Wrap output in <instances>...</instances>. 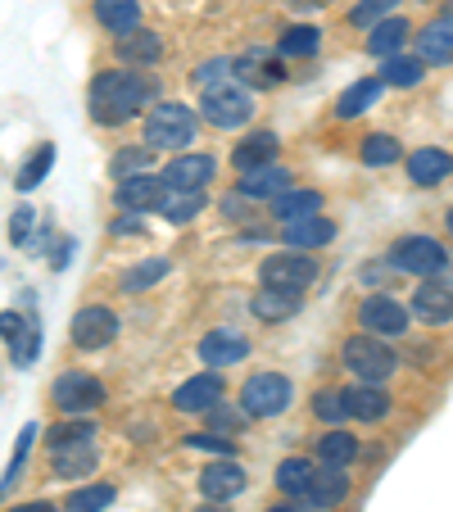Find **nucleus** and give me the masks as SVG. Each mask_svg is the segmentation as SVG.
<instances>
[{
  "label": "nucleus",
  "mask_w": 453,
  "mask_h": 512,
  "mask_svg": "<svg viewBox=\"0 0 453 512\" xmlns=\"http://www.w3.org/2000/svg\"><path fill=\"white\" fill-rule=\"evenodd\" d=\"M250 309H254V318H259V322H281V318H290V313L299 309V295H286V290H268V286H263L259 295L250 300Z\"/></svg>",
  "instance_id": "obj_32"
},
{
  "label": "nucleus",
  "mask_w": 453,
  "mask_h": 512,
  "mask_svg": "<svg viewBox=\"0 0 453 512\" xmlns=\"http://www.w3.org/2000/svg\"><path fill=\"white\" fill-rule=\"evenodd\" d=\"M345 417H358V422H381V417L390 413V395L381 386H354V390H345Z\"/></svg>",
  "instance_id": "obj_23"
},
{
  "label": "nucleus",
  "mask_w": 453,
  "mask_h": 512,
  "mask_svg": "<svg viewBox=\"0 0 453 512\" xmlns=\"http://www.w3.org/2000/svg\"><path fill=\"white\" fill-rule=\"evenodd\" d=\"M195 512H227V508H218V503H209V508H195Z\"/></svg>",
  "instance_id": "obj_55"
},
{
  "label": "nucleus",
  "mask_w": 453,
  "mask_h": 512,
  "mask_svg": "<svg viewBox=\"0 0 453 512\" xmlns=\"http://www.w3.org/2000/svg\"><path fill=\"white\" fill-rule=\"evenodd\" d=\"M155 209L177 227L191 223V218H200L204 213V186H164V195H159Z\"/></svg>",
  "instance_id": "obj_19"
},
{
  "label": "nucleus",
  "mask_w": 453,
  "mask_h": 512,
  "mask_svg": "<svg viewBox=\"0 0 453 512\" xmlns=\"http://www.w3.org/2000/svg\"><path fill=\"white\" fill-rule=\"evenodd\" d=\"M96 440L91 435H73V440H55L50 445V472L64 476V481H78V476L96 472Z\"/></svg>",
  "instance_id": "obj_9"
},
{
  "label": "nucleus",
  "mask_w": 453,
  "mask_h": 512,
  "mask_svg": "<svg viewBox=\"0 0 453 512\" xmlns=\"http://www.w3.org/2000/svg\"><path fill=\"white\" fill-rule=\"evenodd\" d=\"M390 268L395 272H413V277H440L449 268V254L440 241L431 236H404L390 245Z\"/></svg>",
  "instance_id": "obj_6"
},
{
  "label": "nucleus",
  "mask_w": 453,
  "mask_h": 512,
  "mask_svg": "<svg viewBox=\"0 0 453 512\" xmlns=\"http://www.w3.org/2000/svg\"><path fill=\"white\" fill-rule=\"evenodd\" d=\"M200 118L209 127H222V132H236V127H245L254 118V100L245 87H236L232 78L218 82V87H209L200 96Z\"/></svg>",
  "instance_id": "obj_2"
},
{
  "label": "nucleus",
  "mask_w": 453,
  "mask_h": 512,
  "mask_svg": "<svg viewBox=\"0 0 453 512\" xmlns=\"http://www.w3.org/2000/svg\"><path fill=\"white\" fill-rule=\"evenodd\" d=\"M37 349H41V331L32 327V322H23L19 336H10V358H14V368H32V363H37Z\"/></svg>",
  "instance_id": "obj_40"
},
{
  "label": "nucleus",
  "mask_w": 453,
  "mask_h": 512,
  "mask_svg": "<svg viewBox=\"0 0 453 512\" xmlns=\"http://www.w3.org/2000/svg\"><path fill=\"white\" fill-rule=\"evenodd\" d=\"M250 485V476H245V467L236 463V458H218V463H209L200 472V494L209 503H227L236 499V494Z\"/></svg>",
  "instance_id": "obj_13"
},
{
  "label": "nucleus",
  "mask_w": 453,
  "mask_h": 512,
  "mask_svg": "<svg viewBox=\"0 0 453 512\" xmlns=\"http://www.w3.org/2000/svg\"><path fill=\"white\" fill-rule=\"evenodd\" d=\"M155 87L141 78V73H127V68H105L96 73L91 82V96H87V109L100 127H118L127 118H136L145 105H150Z\"/></svg>",
  "instance_id": "obj_1"
},
{
  "label": "nucleus",
  "mask_w": 453,
  "mask_h": 512,
  "mask_svg": "<svg viewBox=\"0 0 453 512\" xmlns=\"http://www.w3.org/2000/svg\"><path fill=\"white\" fill-rule=\"evenodd\" d=\"M268 512H299V508H286V503H281V508H268Z\"/></svg>",
  "instance_id": "obj_57"
},
{
  "label": "nucleus",
  "mask_w": 453,
  "mask_h": 512,
  "mask_svg": "<svg viewBox=\"0 0 453 512\" xmlns=\"http://www.w3.org/2000/svg\"><path fill=\"white\" fill-rule=\"evenodd\" d=\"M114 503V485H87V490H73L64 508L68 512H105Z\"/></svg>",
  "instance_id": "obj_39"
},
{
  "label": "nucleus",
  "mask_w": 453,
  "mask_h": 512,
  "mask_svg": "<svg viewBox=\"0 0 453 512\" xmlns=\"http://www.w3.org/2000/svg\"><path fill=\"white\" fill-rule=\"evenodd\" d=\"M399 155H404V150H399V141L395 136H367L363 141V164L367 168H390V164H399Z\"/></svg>",
  "instance_id": "obj_37"
},
{
  "label": "nucleus",
  "mask_w": 453,
  "mask_h": 512,
  "mask_svg": "<svg viewBox=\"0 0 453 512\" xmlns=\"http://www.w3.org/2000/svg\"><path fill=\"white\" fill-rule=\"evenodd\" d=\"M50 164H55V145H41L37 155H32L28 164L19 168L14 186H19V191H32V186H41V182H46V173H50Z\"/></svg>",
  "instance_id": "obj_38"
},
{
  "label": "nucleus",
  "mask_w": 453,
  "mask_h": 512,
  "mask_svg": "<svg viewBox=\"0 0 453 512\" xmlns=\"http://www.w3.org/2000/svg\"><path fill=\"white\" fill-rule=\"evenodd\" d=\"M395 5H399V0H363V5H354V14H349V19H354L358 28H372V23L390 19V14H395Z\"/></svg>",
  "instance_id": "obj_45"
},
{
  "label": "nucleus",
  "mask_w": 453,
  "mask_h": 512,
  "mask_svg": "<svg viewBox=\"0 0 453 512\" xmlns=\"http://www.w3.org/2000/svg\"><path fill=\"white\" fill-rule=\"evenodd\" d=\"M245 354H250V340L236 336V331H227V327L209 331V336L200 340V358L209 363V368H232V363H241Z\"/></svg>",
  "instance_id": "obj_18"
},
{
  "label": "nucleus",
  "mask_w": 453,
  "mask_h": 512,
  "mask_svg": "<svg viewBox=\"0 0 453 512\" xmlns=\"http://www.w3.org/2000/svg\"><path fill=\"white\" fill-rule=\"evenodd\" d=\"M313 413H318L322 422H345V399H340V390H322V395L313 399Z\"/></svg>",
  "instance_id": "obj_48"
},
{
  "label": "nucleus",
  "mask_w": 453,
  "mask_h": 512,
  "mask_svg": "<svg viewBox=\"0 0 453 512\" xmlns=\"http://www.w3.org/2000/svg\"><path fill=\"white\" fill-rule=\"evenodd\" d=\"M290 399H295V386H290V377H281V372H254L241 386L245 417H277L290 408Z\"/></svg>",
  "instance_id": "obj_5"
},
{
  "label": "nucleus",
  "mask_w": 453,
  "mask_h": 512,
  "mask_svg": "<svg viewBox=\"0 0 453 512\" xmlns=\"http://www.w3.org/2000/svg\"><path fill=\"white\" fill-rule=\"evenodd\" d=\"M232 78V59H209V64H200L195 68V87L200 91H209V87H218V82H227Z\"/></svg>",
  "instance_id": "obj_46"
},
{
  "label": "nucleus",
  "mask_w": 453,
  "mask_h": 512,
  "mask_svg": "<svg viewBox=\"0 0 453 512\" xmlns=\"http://www.w3.org/2000/svg\"><path fill=\"white\" fill-rule=\"evenodd\" d=\"M259 277L268 290H286V295H299L318 281V263L309 254H268L259 263Z\"/></svg>",
  "instance_id": "obj_7"
},
{
  "label": "nucleus",
  "mask_w": 453,
  "mask_h": 512,
  "mask_svg": "<svg viewBox=\"0 0 453 512\" xmlns=\"http://www.w3.org/2000/svg\"><path fill=\"white\" fill-rule=\"evenodd\" d=\"M222 395H227L222 381L213 377V372H204V377H191V381H182V386L173 390V408L177 413H209Z\"/></svg>",
  "instance_id": "obj_17"
},
{
  "label": "nucleus",
  "mask_w": 453,
  "mask_h": 512,
  "mask_svg": "<svg viewBox=\"0 0 453 512\" xmlns=\"http://www.w3.org/2000/svg\"><path fill=\"white\" fill-rule=\"evenodd\" d=\"M150 159H155V150H118L114 155V177L118 182H123V177H136V173H145V168H150Z\"/></svg>",
  "instance_id": "obj_43"
},
{
  "label": "nucleus",
  "mask_w": 453,
  "mask_h": 512,
  "mask_svg": "<svg viewBox=\"0 0 453 512\" xmlns=\"http://www.w3.org/2000/svg\"><path fill=\"white\" fill-rule=\"evenodd\" d=\"M32 218H37L32 209H19V213H14V223H10V241H14V245L32 236Z\"/></svg>",
  "instance_id": "obj_50"
},
{
  "label": "nucleus",
  "mask_w": 453,
  "mask_h": 512,
  "mask_svg": "<svg viewBox=\"0 0 453 512\" xmlns=\"http://www.w3.org/2000/svg\"><path fill=\"white\" fill-rule=\"evenodd\" d=\"M413 37V28H408L404 19H381V23H372V37H367V50H372L376 59H390V55H399L404 50V41Z\"/></svg>",
  "instance_id": "obj_28"
},
{
  "label": "nucleus",
  "mask_w": 453,
  "mask_h": 512,
  "mask_svg": "<svg viewBox=\"0 0 453 512\" xmlns=\"http://www.w3.org/2000/svg\"><path fill=\"white\" fill-rule=\"evenodd\" d=\"M381 78H367V82H354V87L345 91V96L336 100V118H358V114H367V109L381 100Z\"/></svg>",
  "instance_id": "obj_31"
},
{
  "label": "nucleus",
  "mask_w": 453,
  "mask_h": 512,
  "mask_svg": "<svg viewBox=\"0 0 453 512\" xmlns=\"http://www.w3.org/2000/svg\"><path fill=\"white\" fill-rule=\"evenodd\" d=\"M213 159L209 155H177L173 164L164 168V177L159 182L164 186H204V182H213Z\"/></svg>",
  "instance_id": "obj_26"
},
{
  "label": "nucleus",
  "mask_w": 453,
  "mask_h": 512,
  "mask_svg": "<svg viewBox=\"0 0 453 512\" xmlns=\"http://www.w3.org/2000/svg\"><path fill=\"white\" fill-rule=\"evenodd\" d=\"M23 322L28 318H19V313H0V336H19Z\"/></svg>",
  "instance_id": "obj_51"
},
{
  "label": "nucleus",
  "mask_w": 453,
  "mask_h": 512,
  "mask_svg": "<svg viewBox=\"0 0 453 512\" xmlns=\"http://www.w3.org/2000/svg\"><path fill=\"white\" fill-rule=\"evenodd\" d=\"M290 168H277V164H263V168H250V173H241V195L245 200H272V195L290 191Z\"/></svg>",
  "instance_id": "obj_21"
},
{
  "label": "nucleus",
  "mask_w": 453,
  "mask_h": 512,
  "mask_svg": "<svg viewBox=\"0 0 453 512\" xmlns=\"http://www.w3.org/2000/svg\"><path fill=\"white\" fill-rule=\"evenodd\" d=\"M10 512H55V503H19V508Z\"/></svg>",
  "instance_id": "obj_54"
},
{
  "label": "nucleus",
  "mask_w": 453,
  "mask_h": 512,
  "mask_svg": "<svg viewBox=\"0 0 453 512\" xmlns=\"http://www.w3.org/2000/svg\"><path fill=\"white\" fill-rule=\"evenodd\" d=\"M245 422H250V417H245V408L241 404H222V399H218V404H213L209 408V426H213V435H222V440H232V435H241L245 431Z\"/></svg>",
  "instance_id": "obj_36"
},
{
  "label": "nucleus",
  "mask_w": 453,
  "mask_h": 512,
  "mask_svg": "<svg viewBox=\"0 0 453 512\" xmlns=\"http://www.w3.org/2000/svg\"><path fill=\"white\" fill-rule=\"evenodd\" d=\"M118 59H127V64H155V59H164V37L150 28H132L118 37Z\"/></svg>",
  "instance_id": "obj_25"
},
{
  "label": "nucleus",
  "mask_w": 453,
  "mask_h": 512,
  "mask_svg": "<svg viewBox=\"0 0 453 512\" xmlns=\"http://www.w3.org/2000/svg\"><path fill=\"white\" fill-rule=\"evenodd\" d=\"M449 173H453V155H444L435 145H422L417 155H408V177L417 186H440Z\"/></svg>",
  "instance_id": "obj_24"
},
{
  "label": "nucleus",
  "mask_w": 453,
  "mask_h": 512,
  "mask_svg": "<svg viewBox=\"0 0 453 512\" xmlns=\"http://www.w3.org/2000/svg\"><path fill=\"white\" fill-rule=\"evenodd\" d=\"M422 59H404V55H390L386 64H381V87H417V82L426 78L422 73Z\"/></svg>",
  "instance_id": "obj_33"
},
{
  "label": "nucleus",
  "mask_w": 453,
  "mask_h": 512,
  "mask_svg": "<svg viewBox=\"0 0 453 512\" xmlns=\"http://www.w3.org/2000/svg\"><path fill=\"white\" fill-rule=\"evenodd\" d=\"M277 132H250L241 145L232 150V164L241 168V173H250V168H263V164H272L277 159Z\"/></svg>",
  "instance_id": "obj_27"
},
{
  "label": "nucleus",
  "mask_w": 453,
  "mask_h": 512,
  "mask_svg": "<svg viewBox=\"0 0 453 512\" xmlns=\"http://www.w3.org/2000/svg\"><path fill=\"white\" fill-rule=\"evenodd\" d=\"M290 10H322V5H331V0H286Z\"/></svg>",
  "instance_id": "obj_53"
},
{
  "label": "nucleus",
  "mask_w": 453,
  "mask_h": 512,
  "mask_svg": "<svg viewBox=\"0 0 453 512\" xmlns=\"http://www.w3.org/2000/svg\"><path fill=\"white\" fill-rule=\"evenodd\" d=\"M444 227H449V232H453V209H449V213H444Z\"/></svg>",
  "instance_id": "obj_56"
},
{
  "label": "nucleus",
  "mask_w": 453,
  "mask_h": 512,
  "mask_svg": "<svg viewBox=\"0 0 453 512\" xmlns=\"http://www.w3.org/2000/svg\"><path fill=\"white\" fill-rule=\"evenodd\" d=\"M232 73H236V82H241V87H254V91H268V87H281V82H286V68H281V59L272 55V50H263V46L236 55Z\"/></svg>",
  "instance_id": "obj_12"
},
{
  "label": "nucleus",
  "mask_w": 453,
  "mask_h": 512,
  "mask_svg": "<svg viewBox=\"0 0 453 512\" xmlns=\"http://www.w3.org/2000/svg\"><path fill=\"white\" fill-rule=\"evenodd\" d=\"M340 358H345V368L354 372L358 381H367V386H381V381L399 368L395 349H390L381 336H367V331H363V336H354V340H345Z\"/></svg>",
  "instance_id": "obj_3"
},
{
  "label": "nucleus",
  "mask_w": 453,
  "mask_h": 512,
  "mask_svg": "<svg viewBox=\"0 0 453 512\" xmlns=\"http://www.w3.org/2000/svg\"><path fill=\"white\" fill-rule=\"evenodd\" d=\"M222 213H227V218H245V200L227 195V200H222Z\"/></svg>",
  "instance_id": "obj_52"
},
{
  "label": "nucleus",
  "mask_w": 453,
  "mask_h": 512,
  "mask_svg": "<svg viewBox=\"0 0 453 512\" xmlns=\"http://www.w3.org/2000/svg\"><path fill=\"white\" fill-rule=\"evenodd\" d=\"M349 494V476H345V467H313V481H309V490L299 494L304 499V508H313V512H327V508H336L340 499Z\"/></svg>",
  "instance_id": "obj_14"
},
{
  "label": "nucleus",
  "mask_w": 453,
  "mask_h": 512,
  "mask_svg": "<svg viewBox=\"0 0 453 512\" xmlns=\"http://www.w3.org/2000/svg\"><path fill=\"white\" fill-rule=\"evenodd\" d=\"M309 481H313V463H309V458H286V463L277 467V490L290 494V499H299V494L309 490Z\"/></svg>",
  "instance_id": "obj_35"
},
{
  "label": "nucleus",
  "mask_w": 453,
  "mask_h": 512,
  "mask_svg": "<svg viewBox=\"0 0 453 512\" xmlns=\"http://www.w3.org/2000/svg\"><path fill=\"white\" fill-rule=\"evenodd\" d=\"M186 449H204V454H222V458H232V454H236V440H222V435L204 431V435H186Z\"/></svg>",
  "instance_id": "obj_47"
},
{
  "label": "nucleus",
  "mask_w": 453,
  "mask_h": 512,
  "mask_svg": "<svg viewBox=\"0 0 453 512\" xmlns=\"http://www.w3.org/2000/svg\"><path fill=\"white\" fill-rule=\"evenodd\" d=\"M32 435H37V426H23L19 435V445H14V458H10V472H5V481H0V494H10V485L19 481L23 463H28V449H32Z\"/></svg>",
  "instance_id": "obj_44"
},
{
  "label": "nucleus",
  "mask_w": 453,
  "mask_h": 512,
  "mask_svg": "<svg viewBox=\"0 0 453 512\" xmlns=\"http://www.w3.org/2000/svg\"><path fill=\"white\" fill-rule=\"evenodd\" d=\"M73 435H96V426H91V422H64V426H55L46 440L55 445V440H73Z\"/></svg>",
  "instance_id": "obj_49"
},
{
  "label": "nucleus",
  "mask_w": 453,
  "mask_h": 512,
  "mask_svg": "<svg viewBox=\"0 0 453 512\" xmlns=\"http://www.w3.org/2000/svg\"><path fill=\"white\" fill-rule=\"evenodd\" d=\"M164 272H168V259H145V263H136V268L123 277V290H127V295H136V290H150L159 277H164Z\"/></svg>",
  "instance_id": "obj_41"
},
{
  "label": "nucleus",
  "mask_w": 453,
  "mask_h": 512,
  "mask_svg": "<svg viewBox=\"0 0 453 512\" xmlns=\"http://www.w3.org/2000/svg\"><path fill=\"white\" fill-rule=\"evenodd\" d=\"M413 313H417V322H431V327L449 322L453 318V286L449 281H422V286L413 290Z\"/></svg>",
  "instance_id": "obj_16"
},
{
  "label": "nucleus",
  "mask_w": 453,
  "mask_h": 512,
  "mask_svg": "<svg viewBox=\"0 0 453 512\" xmlns=\"http://www.w3.org/2000/svg\"><path fill=\"white\" fill-rule=\"evenodd\" d=\"M68 336H73V345H78V349H105V345H114V336H118L114 309H105V304L78 309V313H73V327H68Z\"/></svg>",
  "instance_id": "obj_11"
},
{
  "label": "nucleus",
  "mask_w": 453,
  "mask_h": 512,
  "mask_svg": "<svg viewBox=\"0 0 453 512\" xmlns=\"http://www.w3.org/2000/svg\"><path fill=\"white\" fill-rule=\"evenodd\" d=\"M159 195H164V182H159L155 173H136V177H123L114 191V204L123 213H150L159 204Z\"/></svg>",
  "instance_id": "obj_15"
},
{
  "label": "nucleus",
  "mask_w": 453,
  "mask_h": 512,
  "mask_svg": "<svg viewBox=\"0 0 453 512\" xmlns=\"http://www.w3.org/2000/svg\"><path fill=\"white\" fill-rule=\"evenodd\" d=\"M96 19H100V28L123 37V32L141 28V5L136 0H96Z\"/></svg>",
  "instance_id": "obj_29"
},
{
  "label": "nucleus",
  "mask_w": 453,
  "mask_h": 512,
  "mask_svg": "<svg viewBox=\"0 0 453 512\" xmlns=\"http://www.w3.org/2000/svg\"><path fill=\"white\" fill-rule=\"evenodd\" d=\"M318 454H322V463L327 467H345L349 472V463L358 458V440L354 435H345V431H331V435H322L318 440Z\"/></svg>",
  "instance_id": "obj_34"
},
{
  "label": "nucleus",
  "mask_w": 453,
  "mask_h": 512,
  "mask_svg": "<svg viewBox=\"0 0 453 512\" xmlns=\"http://www.w3.org/2000/svg\"><path fill=\"white\" fill-rule=\"evenodd\" d=\"M417 59L422 64H453V19H435L417 32Z\"/></svg>",
  "instance_id": "obj_22"
},
{
  "label": "nucleus",
  "mask_w": 453,
  "mask_h": 512,
  "mask_svg": "<svg viewBox=\"0 0 453 512\" xmlns=\"http://www.w3.org/2000/svg\"><path fill=\"white\" fill-rule=\"evenodd\" d=\"M358 327L367 331V336H404L408 331V309L404 304H395L390 295H367L363 304H358Z\"/></svg>",
  "instance_id": "obj_10"
},
{
  "label": "nucleus",
  "mask_w": 453,
  "mask_h": 512,
  "mask_svg": "<svg viewBox=\"0 0 453 512\" xmlns=\"http://www.w3.org/2000/svg\"><path fill=\"white\" fill-rule=\"evenodd\" d=\"M322 46V32L318 28H290L286 37H281V55H318Z\"/></svg>",
  "instance_id": "obj_42"
},
{
  "label": "nucleus",
  "mask_w": 453,
  "mask_h": 512,
  "mask_svg": "<svg viewBox=\"0 0 453 512\" xmlns=\"http://www.w3.org/2000/svg\"><path fill=\"white\" fill-rule=\"evenodd\" d=\"M336 241V223L331 218H322V213H309V218H295V223H286V245L290 250H322V245Z\"/></svg>",
  "instance_id": "obj_20"
},
{
  "label": "nucleus",
  "mask_w": 453,
  "mask_h": 512,
  "mask_svg": "<svg viewBox=\"0 0 453 512\" xmlns=\"http://www.w3.org/2000/svg\"><path fill=\"white\" fill-rule=\"evenodd\" d=\"M449 19H453V5H449Z\"/></svg>",
  "instance_id": "obj_58"
},
{
  "label": "nucleus",
  "mask_w": 453,
  "mask_h": 512,
  "mask_svg": "<svg viewBox=\"0 0 453 512\" xmlns=\"http://www.w3.org/2000/svg\"><path fill=\"white\" fill-rule=\"evenodd\" d=\"M50 399H55L59 413L87 417L91 408L105 404V386H100L96 377H87V372H64V377H55V386H50Z\"/></svg>",
  "instance_id": "obj_8"
},
{
  "label": "nucleus",
  "mask_w": 453,
  "mask_h": 512,
  "mask_svg": "<svg viewBox=\"0 0 453 512\" xmlns=\"http://www.w3.org/2000/svg\"><path fill=\"white\" fill-rule=\"evenodd\" d=\"M318 209H322L318 191H281V195H272V218H281V223L309 218V213H318Z\"/></svg>",
  "instance_id": "obj_30"
},
{
  "label": "nucleus",
  "mask_w": 453,
  "mask_h": 512,
  "mask_svg": "<svg viewBox=\"0 0 453 512\" xmlns=\"http://www.w3.org/2000/svg\"><path fill=\"white\" fill-rule=\"evenodd\" d=\"M191 136H195V109L177 105V100L155 105L150 118H145V150H182V145H191Z\"/></svg>",
  "instance_id": "obj_4"
}]
</instances>
